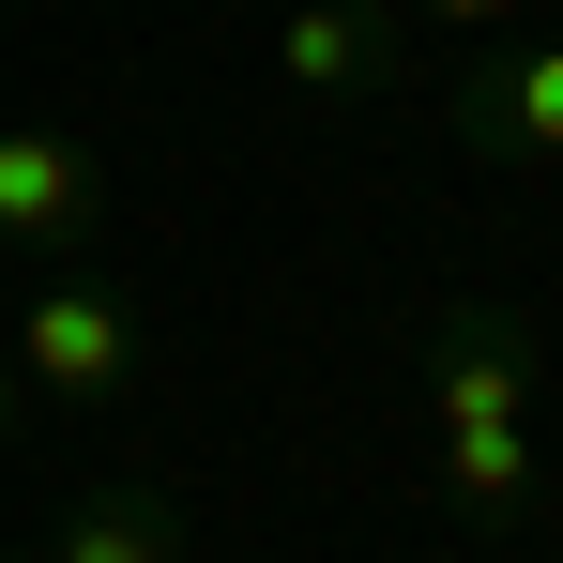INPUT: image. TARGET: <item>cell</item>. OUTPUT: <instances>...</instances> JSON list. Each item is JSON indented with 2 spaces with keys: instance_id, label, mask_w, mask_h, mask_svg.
<instances>
[{
  "instance_id": "6da1fadb",
  "label": "cell",
  "mask_w": 563,
  "mask_h": 563,
  "mask_svg": "<svg viewBox=\"0 0 563 563\" xmlns=\"http://www.w3.org/2000/svg\"><path fill=\"white\" fill-rule=\"evenodd\" d=\"M427 427H442V518L518 533L549 487V335L518 305H427Z\"/></svg>"
},
{
  "instance_id": "7a4b0ae2",
  "label": "cell",
  "mask_w": 563,
  "mask_h": 563,
  "mask_svg": "<svg viewBox=\"0 0 563 563\" xmlns=\"http://www.w3.org/2000/svg\"><path fill=\"white\" fill-rule=\"evenodd\" d=\"M0 351H15V380H46L62 411H107V396H137V366H153V320L107 275H31L15 320H0Z\"/></svg>"
},
{
  "instance_id": "3957f363",
  "label": "cell",
  "mask_w": 563,
  "mask_h": 563,
  "mask_svg": "<svg viewBox=\"0 0 563 563\" xmlns=\"http://www.w3.org/2000/svg\"><path fill=\"white\" fill-rule=\"evenodd\" d=\"M442 122H457L472 168H533V153H563V31H503L457 92H442Z\"/></svg>"
},
{
  "instance_id": "277c9868",
  "label": "cell",
  "mask_w": 563,
  "mask_h": 563,
  "mask_svg": "<svg viewBox=\"0 0 563 563\" xmlns=\"http://www.w3.org/2000/svg\"><path fill=\"white\" fill-rule=\"evenodd\" d=\"M107 229V153L62 122H0V244L46 260V244H92Z\"/></svg>"
},
{
  "instance_id": "5b68a950",
  "label": "cell",
  "mask_w": 563,
  "mask_h": 563,
  "mask_svg": "<svg viewBox=\"0 0 563 563\" xmlns=\"http://www.w3.org/2000/svg\"><path fill=\"white\" fill-rule=\"evenodd\" d=\"M396 62H411V15H396V0H289V15H275V77L320 92V107L380 92Z\"/></svg>"
},
{
  "instance_id": "8992f818",
  "label": "cell",
  "mask_w": 563,
  "mask_h": 563,
  "mask_svg": "<svg viewBox=\"0 0 563 563\" xmlns=\"http://www.w3.org/2000/svg\"><path fill=\"white\" fill-rule=\"evenodd\" d=\"M31 563H198V518H184V487H77L31 533Z\"/></svg>"
},
{
  "instance_id": "52a82bcc",
  "label": "cell",
  "mask_w": 563,
  "mask_h": 563,
  "mask_svg": "<svg viewBox=\"0 0 563 563\" xmlns=\"http://www.w3.org/2000/svg\"><path fill=\"white\" fill-rule=\"evenodd\" d=\"M411 31H472V46H503V31H533V0H396Z\"/></svg>"
},
{
  "instance_id": "ba28073f",
  "label": "cell",
  "mask_w": 563,
  "mask_h": 563,
  "mask_svg": "<svg viewBox=\"0 0 563 563\" xmlns=\"http://www.w3.org/2000/svg\"><path fill=\"white\" fill-rule=\"evenodd\" d=\"M0 442H15V351H0Z\"/></svg>"
}]
</instances>
